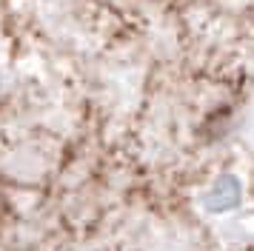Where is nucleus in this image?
I'll use <instances>...</instances> for the list:
<instances>
[{
	"instance_id": "obj_1",
	"label": "nucleus",
	"mask_w": 254,
	"mask_h": 251,
	"mask_svg": "<svg viewBox=\"0 0 254 251\" xmlns=\"http://www.w3.org/2000/svg\"><path fill=\"white\" fill-rule=\"evenodd\" d=\"M206 203L211 205V211H226L231 205H237L240 203V186H237V180L223 177V180L206 194Z\"/></svg>"
}]
</instances>
